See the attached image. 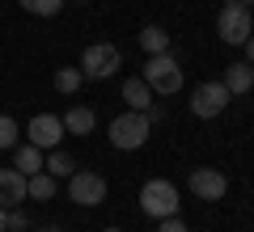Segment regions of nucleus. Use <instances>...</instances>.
Segmentation results:
<instances>
[{"mask_svg":"<svg viewBox=\"0 0 254 232\" xmlns=\"http://www.w3.org/2000/svg\"><path fill=\"white\" fill-rule=\"evenodd\" d=\"M26 13H34V17H55V13L64 9V0H17Z\"/></svg>","mask_w":254,"mask_h":232,"instance_id":"nucleus-19","label":"nucleus"},{"mask_svg":"<svg viewBox=\"0 0 254 232\" xmlns=\"http://www.w3.org/2000/svg\"><path fill=\"white\" fill-rule=\"evenodd\" d=\"M216 34L225 38L229 46H242L246 38L254 34V17H250V9H242V4H225V9L216 13Z\"/></svg>","mask_w":254,"mask_h":232,"instance_id":"nucleus-5","label":"nucleus"},{"mask_svg":"<svg viewBox=\"0 0 254 232\" xmlns=\"http://www.w3.org/2000/svg\"><path fill=\"white\" fill-rule=\"evenodd\" d=\"M93 127H98V114H93L89 106H72L68 114H64V131L68 135H89Z\"/></svg>","mask_w":254,"mask_h":232,"instance_id":"nucleus-13","label":"nucleus"},{"mask_svg":"<svg viewBox=\"0 0 254 232\" xmlns=\"http://www.w3.org/2000/svg\"><path fill=\"white\" fill-rule=\"evenodd\" d=\"M13 169L26 173V178H30V173H38V169H43V148H34V143H21V148L13 152Z\"/></svg>","mask_w":254,"mask_h":232,"instance_id":"nucleus-15","label":"nucleus"},{"mask_svg":"<svg viewBox=\"0 0 254 232\" xmlns=\"http://www.w3.org/2000/svg\"><path fill=\"white\" fill-rule=\"evenodd\" d=\"M119 63H123V55H119L115 43H93V46H85V55H81V72L89 76V81H106V76H115Z\"/></svg>","mask_w":254,"mask_h":232,"instance_id":"nucleus-4","label":"nucleus"},{"mask_svg":"<svg viewBox=\"0 0 254 232\" xmlns=\"http://www.w3.org/2000/svg\"><path fill=\"white\" fill-rule=\"evenodd\" d=\"M38 232H55V228H38Z\"/></svg>","mask_w":254,"mask_h":232,"instance_id":"nucleus-27","label":"nucleus"},{"mask_svg":"<svg viewBox=\"0 0 254 232\" xmlns=\"http://www.w3.org/2000/svg\"><path fill=\"white\" fill-rule=\"evenodd\" d=\"M26 139L34 143V148H43V152L60 148V139H64V118H55V114H34V118H30V127H26Z\"/></svg>","mask_w":254,"mask_h":232,"instance_id":"nucleus-8","label":"nucleus"},{"mask_svg":"<svg viewBox=\"0 0 254 232\" xmlns=\"http://www.w3.org/2000/svg\"><path fill=\"white\" fill-rule=\"evenodd\" d=\"M157 232H187V224L178 220V215H170V220H161V228Z\"/></svg>","mask_w":254,"mask_h":232,"instance_id":"nucleus-22","label":"nucleus"},{"mask_svg":"<svg viewBox=\"0 0 254 232\" xmlns=\"http://www.w3.org/2000/svg\"><path fill=\"white\" fill-rule=\"evenodd\" d=\"M229 110V89L220 81H203L190 93V114L195 118H220Z\"/></svg>","mask_w":254,"mask_h":232,"instance_id":"nucleus-6","label":"nucleus"},{"mask_svg":"<svg viewBox=\"0 0 254 232\" xmlns=\"http://www.w3.org/2000/svg\"><path fill=\"white\" fill-rule=\"evenodd\" d=\"M153 97H157V93L148 89L144 76H127V81H123V101H127V110H140V114H148Z\"/></svg>","mask_w":254,"mask_h":232,"instance_id":"nucleus-11","label":"nucleus"},{"mask_svg":"<svg viewBox=\"0 0 254 232\" xmlns=\"http://www.w3.org/2000/svg\"><path fill=\"white\" fill-rule=\"evenodd\" d=\"M242 46H246V63H250V68H254V34H250V38H246V43H242Z\"/></svg>","mask_w":254,"mask_h":232,"instance_id":"nucleus-23","label":"nucleus"},{"mask_svg":"<svg viewBox=\"0 0 254 232\" xmlns=\"http://www.w3.org/2000/svg\"><path fill=\"white\" fill-rule=\"evenodd\" d=\"M225 4H242V9H250V4H254V0H225Z\"/></svg>","mask_w":254,"mask_h":232,"instance_id":"nucleus-25","label":"nucleus"},{"mask_svg":"<svg viewBox=\"0 0 254 232\" xmlns=\"http://www.w3.org/2000/svg\"><path fill=\"white\" fill-rule=\"evenodd\" d=\"M76 4H85V0H76Z\"/></svg>","mask_w":254,"mask_h":232,"instance_id":"nucleus-28","label":"nucleus"},{"mask_svg":"<svg viewBox=\"0 0 254 232\" xmlns=\"http://www.w3.org/2000/svg\"><path fill=\"white\" fill-rule=\"evenodd\" d=\"M17 139H21L17 123H13L9 114H0V152H4V148H17Z\"/></svg>","mask_w":254,"mask_h":232,"instance_id":"nucleus-20","label":"nucleus"},{"mask_svg":"<svg viewBox=\"0 0 254 232\" xmlns=\"http://www.w3.org/2000/svg\"><path fill=\"white\" fill-rule=\"evenodd\" d=\"M43 169L51 173L55 182H60V178H72V173H76V165H72V156H68V152L51 148V156H47V161H43Z\"/></svg>","mask_w":254,"mask_h":232,"instance_id":"nucleus-17","label":"nucleus"},{"mask_svg":"<svg viewBox=\"0 0 254 232\" xmlns=\"http://www.w3.org/2000/svg\"><path fill=\"white\" fill-rule=\"evenodd\" d=\"M220 85H225V89H229V97H242V93H250L254 89V68H250V63H229V68H225V81H220Z\"/></svg>","mask_w":254,"mask_h":232,"instance_id":"nucleus-12","label":"nucleus"},{"mask_svg":"<svg viewBox=\"0 0 254 232\" xmlns=\"http://www.w3.org/2000/svg\"><path fill=\"white\" fill-rule=\"evenodd\" d=\"M144 81H148V89H153L157 97H174V93L182 89L178 59H174L170 51H165V55H148V59H144Z\"/></svg>","mask_w":254,"mask_h":232,"instance_id":"nucleus-1","label":"nucleus"},{"mask_svg":"<svg viewBox=\"0 0 254 232\" xmlns=\"http://www.w3.org/2000/svg\"><path fill=\"white\" fill-rule=\"evenodd\" d=\"M55 190H60V182L51 178V173H30L26 178V198H34V203H47V198H55Z\"/></svg>","mask_w":254,"mask_h":232,"instance_id":"nucleus-14","label":"nucleus"},{"mask_svg":"<svg viewBox=\"0 0 254 232\" xmlns=\"http://www.w3.org/2000/svg\"><path fill=\"white\" fill-rule=\"evenodd\" d=\"M229 190V178L220 169H190V194L203 198V203H216V198H225Z\"/></svg>","mask_w":254,"mask_h":232,"instance_id":"nucleus-9","label":"nucleus"},{"mask_svg":"<svg viewBox=\"0 0 254 232\" xmlns=\"http://www.w3.org/2000/svg\"><path fill=\"white\" fill-rule=\"evenodd\" d=\"M4 232H9V228H4Z\"/></svg>","mask_w":254,"mask_h":232,"instance_id":"nucleus-29","label":"nucleus"},{"mask_svg":"<svg viewBox=\"0 0 254 232\" xmlns=\"http://www.w3.org/2000/svg\"><path fill=\"white\" fill-rule=\"evenodd\" d=\"M9 228V211H4V207H0V232Z\"/></svg>","mask_w":254,"mask_h":232,"instance_id":"nucleus-24","label":"nucleus"},{"mask_svg":"<svg viewBox=\"0 0 254 232\" xmlns=\"http://www.w3.org/2000/svg\"><path fill=\"white\" fill-rule=\"evenodd\" d=\"M140 207H144V215H153V220H170V215H178V186L165 178H153L140 186Z\"/></svg>","mask_w":254,"mask_h":232,"instance_id":"nucleus-2","label":"nucleus"},{"mask_svg":"<svg viewBox=\"0 0 254 232\" xmlns=\"http://www.w3.org/2000/svg\"><path fill=\"white\" fill-rule=\"evenodd\" d=\"M26 228H30L26 211H17V207H13V211H9V232H26Z\"/></svg>","mask_w":254,"mask_h":232,"instance_id":"nucleus-21","label":"nucleus"},{"mask_svg":"<svg viewBox=\"0 0 254 232\" xmlns=\"http://www.w3.org/2000/svg\"><path fill=\"white\" fill-rule=\"evenodd\" d=\"M102 232H119V228H102Z\"/></svg>","mask_w":254,"mask_h":232,"instance_id":"nucleus-26","label":"nucleus"},{"mask_svg":"<svg viewBox=\"0 0 254 232\" xmlns=\"http://www.w3.org/2000/svg\"><path fill=\"white\" fill-rule=\"evenodd\" d=\"M55 89H60V93H76V89H81V85H85V72L81 68H60V72H55Z\"/></svg>","mask_w":254,"mask_h":232,"instance_id":"nucleus-18","label":"nucleus"},{"mask_svg":"<svg viewBox=\"0 0 254 232\" xmlns=\"http://www.w3.org/2000/svg\"><path fill=\"white\" fill-rule=\"evenodd\" d=\"M140 46H144V55H165L170 51V34L161 26H144L140 30Z\"/></svg>","mask_w":254,"mask_h":232,"instance_id":"nucleus-16","label":"nucleus"},{"mask_svg":"<svg viewBox=\"0 0 254 232\" xmlns=\"http://www.w3.org/2000/svg\"><path fill=\"white\" fill-rule=\"evenodd\" d=\"M17 203H26V173L0 169V207H4V211H13Z\"/></svg>","mask_w":254,"mask_h":232,"instance_id":"nucleus-10","label":"nucleus"},{"mask_svg":"<svg viewBox=\"0 0 254 232\" xmlns=\"http://www.w3.org/2000/svg\"><path fill=\"white\" fill-rule=\"evenodd\" d=\"M148 139V114H140V110H127V114L110 118V143H115L119 152H136L144 148Z\"/></svg>","mask_w":254,"mask_h":232,"instance_id":"nucleus-3","label":"nucleus"},{"mask_svg":"<svg viewBox=\"0 0 254 232\" xmlns=\"http://www.w3.org/2000/svg\"><path fill=\"white\" fill-rule=\"evenodd\" d=\"M68 198H72V203H81V207L106 203V178H102V173H89V169L72 173V178H68Z\"/></svg>","mask_w":254,"mask_h":232,"instance_id":"nucleus-7","label":"nucleus"}]
</instances>
